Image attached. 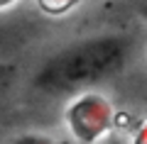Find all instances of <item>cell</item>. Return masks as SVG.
Wrapping results in <instances>:
<instances>
[{"instance_id":"obj_2","label":"cell","mask_w":147,"mask_h":144,"mask_svg":"<svg viewBox=\"0 0 147 144\" xmlns=\"http://www.w3.org/2000/svg\"><path fill=\"white\" fill-rule=\"evenodd\" d=\"M110 120H113L110 105L100 95L91 93L74 100L66 113V125L81 144H96L98 139H103L110 127Z\"/></svg>"},{"instance_id":"obj_3","label":"cell","mask_w":147,"mask_h":144,"mask_svg":"<svg viewBox=\"0 0 147 144\" xmlns=\"http://www.w3.org/2000/svg\"><path fill=\"white\" fill-rule=\"evenodd\" d=\"M15 78H17V66H15V64H10V61H3V59H0V100L10 93Z\"/></svg>"},{"instance_id":"obj_4","label":"cell","mask_w":147,"mask_h":144,"mask_svg":"<svg viewBox=\"0 0 147 144\" xmlns=\"http://www.w3.org/2000/svg\"><path fill=\"white\" fill-rule=\"evenodd\" d=\"M12 144H54L52 139L42 137V134H22L20 139H15Z\"/></svg>"},{"instance_id":"obj_1","label":"cell","mask_w":147,"mask_h":144,"mask_svg":"<svg viewBox=\"0 0 147 144\" xmlns=\"http://www.w3.org/2000/svg\"><path fill=\"white\" fill-rule=\"evenodd\" d=\"M132 42L125 34H93L49 54L32 76V86L47 95H66L103 83L127 66Z\"/></svg>"},{"instance_id":"obj_5","label":"cell","mask_w":147,"mask_h":144,"mask_svg":"<svg viewBox=\"0 0 147 144\" xmlns=\"http://www.w3.org/2000/svg\"><path fill=\"white\" fill-rule=\"evenodd\" d=\"M17 0H0V10H5V7H10V5H15Z\"/></svg>"},{"instance_id":"obj_6","label":"cell","mask_w":147,"mask_h":144,"mask_svg":"<svg viewBox=\"0 0 147 144\" xmlns=\"http://www.w3.org/2000/svg\"><path fill=\"white\" fill-rule=\"evenodd\" d=\"M142 15H145V20H147V3L142 5Z\"/></svg>"}]
</instances>
